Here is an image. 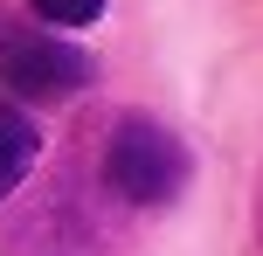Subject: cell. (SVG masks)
I'll use <instances>...</instances> for the list:
<instances>
[{"label": "cell", "mask_w": 263, "mask_h": 256, "mask_svg": "<svg viewBox=\"0 0 263 256\" xmlns=\"http://www.w3.org/2000/svg\"><path fill=\"white\" fill-rule=\"evenodd\" d=\"M187 173H194V160H187V146L166 132L159 118H118L104 139V187L118 194L125 208H166L180 201Z\"/></svg>", "instance_id": "obj_1"}, {"label": "cell", "mask_w": 263, "mask_h": 256, "mask_svg": "<svg viewBox=\"0 0 263 256\" xmlns=\"http://www.w3.org/2000/svg\"><path fill=\"white\" fill-rule=\"evenodd\" d=\"M90 55L55 28H0V90L21 104H63L90 83Z\"/></svg>", "instance_id": "obj_2"}, {"label": "cell", "mask_w": 263, "mask_h": 256, "mask_svg": "<svg viewBox=\"0 0 263 256\" xmlns=\"http://www.w3.org/2000/svg\"><path fill=\"white\" fill-rule=\"evenodd\" d=\"M35 152H42V132H35V118H28V111H14V104H0V201H7V194L28 180Z\"/></svg>", "instance_id": "obj_3"}, {"label": "cell", "mask_w": 263, "mask_h": 256, "mask_svg": "<svg viewBox=\"0 0 263 256\" xmlns=\"http://www.w3.org/2000/svg\"><path fill=\"white\" fill-rule=\"evenodd\" d=\"M28 7H35L49 28H90L97 14H104V0H28Z\"/></svg>", "instance_id": "obj_4"}]
</instances>
